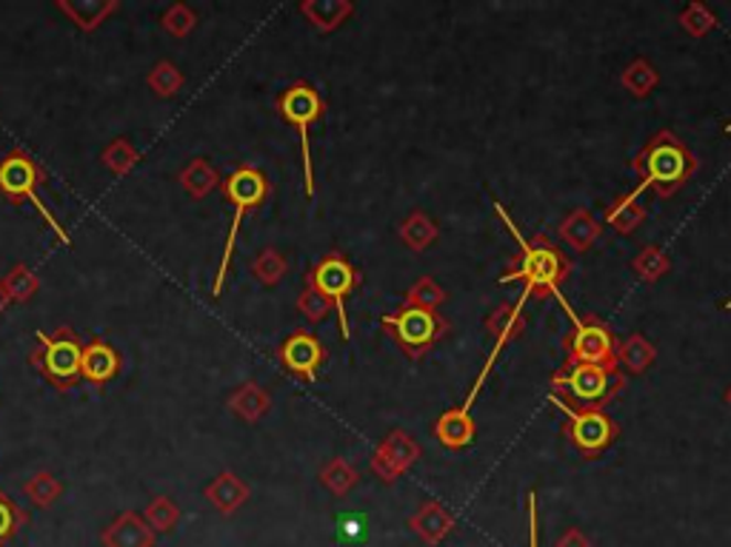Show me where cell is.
Listing matches in <instances>:
<instances>
[{
	"instance_id": "1",
	"label": "cell",
	"mask_w": 731,
	"mask_h": 547,
	"mask_svg": "<svg viewBox=\"0 0 731 547\" xmlns=\"http://www.w3.org/2000/svg\"><path fill=\"white\" fill-rule=\"evenodd\" d=\"M491 205H495V212L500 214V219L506 223L509 234L518 239V246H520V257L511 262L509 274H504L500 282H511V280L523 282V294H520V300H518L520 308H523L534 294L558 297L560 305H563V311L569 314V320H574L578 314H574V308L569 305V300L563 297V291H560V286L566 282L569 271H572V262H569L566 254L560 251L552 239L545 237V234H538L534 239L523 237V232L515 226V219L506 214L504 205L500 203H491Z\"/></svg>"
},
{
	"instance_id": "2",
	"label": "cell",
	"mask_w": 731,
	"mask_h": 547,
	"mask_svg": "<svg viewBox=\"0 0 731 547\" xmlns=\"http://www.w3.org/2000/svg\"><path fill=\"white\" fill-rule=\"evenodd\" d=\"M632 169L640 174V185H637L640 192L651 189L657 197H671L691 180L697 171V158L675 131L660 129L637 151Z\"/></svg>"
},
{
	"instance_id": "3",
	"label": "cell",
	"mask_w": 731,
	"mask_h": 547,
	"mask_svg": "<svg viewBox=\"0 0 731 547\" xmlns=\"http://www.w3.org/2000/svg\"><path fill=\"white\" fill-rule=\"evenodd\" d=\"M626 385L621 371H606L597 365H566L552 376V388L558 397L578 403L580 408L603 410Z\"/></svg>"
},
{
	"instance_id": "4",
	"label": "cell",
	"mask_w": 731,
	"mask_h": 547,
	"mask_svg": "<svg viewBox=\"0 0 731 547\" xmlns=\"http://www.w3.org/2000/svg\"><path fill=\"white\" fill-rule=\"evenodd\" d=\"M380 329L398 342L403 354L421 360L448 334V322L443 320L441 311L401 305L394 314L380 317Z\"/></svg>"
},
{
	"instance_id": "5",
	"label": "cell",
	"mask_w": 731,
	"mask_h": 547,
	"mask_svg": "<svg viewBox=\"0 0 731 547\" xmlns=\"http://www.w3.org/2000/svg\"><path fill=\"white\" fill-rule=\"evenodd\" d=\"M223 189H226V200L232 203L235 214H232V226H229L226 246H223V260L221 268H218V280H214L212 286L214 297H221L223 282H226L229 260H232V251H235L243 217H246L248 208H255V205H261L263 200H266V194H269V180H266V174H263L261 169H255V165H241V169L226 180Z\"/></svg>"
},
{
	"instance_id": "6",
	"label": "cell",
	"mask_w": 731,
	"mask_h": 547,
	"mask_svg": "<svg viewBox=\"0 0 731 547\" xmlns=\"http://www.w3.org/2000/svg\"><path fill=\"white\" fill-rule=\"evenodd\" d=\"M549 403H552L558 410H563V414H566L569 439H572L574 448H578V451L583 453L586 459L601 457L603 451H608V448L614 444V439H617V433H621L617 422L608 417L606 410L574 408V405H569L566 399L558 397V394H552V397H549Z\"/></svg>"
},
{
	"instance_id": "7",
	"label": "cell",
	"mask_w": 731,
	"mask_h": 547,
	"mask_svg": "<svg viewBox=\"0 0 731 547\" xmlns=\"http://www.w3.org/2000/svg\"><path fill=\"white\" fill-rule=\"evenodd\" d=\"M277 109L284 115L286 124H292L300 135V154H304V183L306 197H315V171H311V146H309V129L311 124H318L324 117V100H320L318 89L309 83H295L280 95Z\"/></svg>"
},
{
	"instance_id": "8",
	"label": "cell",
	"mask_w": 731,
	"mask_h": 547,
	"mask_svg": "<svg viewBox=\"0 0 731 547\" xmlns=\"http://www.w3.org/2000/svg\"><path fill=\"white\" fill-rule=\"evenodd\" d=\"M358 282H360L358 268L346 260L340 251L326 254L324 260L306 274V286L315 288L318 294H324L326 300L331 302V308H335L343 340L352 336V331H349V320H346V297L352 294L354 288H358Z\"/></svg>"
},
{
	"instance_id": "9",
	"label": "cell",
	"mask_w": 731,
	"mask_h": 547,
	"mask_svg": "<svg viewBox=\"0 0 731 547\" xmlns=\"http://www.w3.org/2000/svg\"><path fill=\"white\" fill-rule=\"evenodd\" d=\"M38 185H41V174H38L35 160L29 158L27 151H12L3 158V163H0V192L9 194L12 200H29L38 208V214L46 219V226L72 248L70 234L63 232L55 214L49 212V205L38 197Z\"/></svg>"
},
{
	"instance_id": "10",
	"label": "cell",
	"mask_w": 731,
	"mask_h": 547,
	"mask_svg": "<svg viewBox=\"0 0 731 547\" xmlns=\"http://www.w3.org/2000/svg\"><path fill=\"white\" fill-rule=\"evenodd\" d=\"M614 345H617V340H614L606 322H601L597 317H574L572 334L563 342L566 365H597V368L617 371Z\"/></svg>"
},
{
	"instance_id": "11",
	"label": "cell",
	"mask_w": 731,
	"mask_h": 547,
	"mask_svg": "<svg viewBox=\"0 0 731 547\" xmlns=\"http://www.w3.org/2000/svg\"><path fill=\"white\" fill-rule=\"evenodd\" d=\"M41 340V351H38L35 363L41 368V374L46 376L49 383L57 385V388H70L81 379V360H83V345L77 340L75 331L61 329L52 336H46L41 331L38 334Z\"/></svg>"
},
{
	"instance_id": "12",
	"label": "cell",
	"mask_w": 731,
	"mask_h": 547,
	"mask_svg": "<svg viewBox=\"0 0 731 547\" xmlns=\"http://www.w3.org/2000/svg\"><path fill=\"white\" fill-rule=\"evenodd\" d=\"M486 329H489V334L495 336V348H491V354L486 356V365L484 371L477 374L475 385H472L469 397H466V403H463V410H472V405H475L477 394L484 390V383L489 379L491 368H495L497 356L504 354V348L509 345L511 340H518L520 334H523V308L520 305H509V302H504V305H497L495 311H491L489 317H486Z\"/></svg>"
},
{
	"instance_id": "13",
	"label": "cell",
	"mask_w": 731,
	"mask_h": 547,
	"mask_svg": "<svg viewBox=\"0 0 731 547\" xmlns=\"http://www.w3.org/2000/svg\"><path fill=\"white\" fill-rule=\"evenodd\" d=\"M417 457H421L417 442H414L406 431H392L378 444V451H374L372 473L378 479H383L386 485H392L394 479H401L403 473L417 462Z\"/></svg>"
},
{
	"instance_id": "14",
	"label": "cell",
	"mask_w": 731,
	"mask_h": 547,
	"mask_svg": "<svg viewBox=\"0 0 731 547\" xmlns=\"http://www.w3.org/2000/svg\"><path fill=\"white\" fill-rule=\"evenodd\" d=\"M277 354H280L284 368L289 371V374L306 379V383H315V379H318V371L326 360L324 345H320L318 336L309 334V331H295V334L280 345Z\"/></svg>"
},
{
	"instance_id": "15",
	"label": "cell",
	"mask_w": 731,
	"mask_h": 547,
	"mask_svg": "<svg viewBox=\"0 0 731 547\" xmlns=\"http://www.w3.org/2000/svg\"><path fill=\"white\" fill-rule=\"evenodd\" d=\"M657 348L643 334H628L626 340H617L614 345V363L623 376H637L655 365Z\"/></svg>"
},
{
	"instance_id": "16",
	"label": "cell",
	"mask_w": 731,
	"mask_h": 547,
	"mask_svg": "<svg viewBox=\"0 0 731 547\" xmlns=\"http://www.w3.org/2000/svg\"><path fill=\"white\" fill-rule=\"evenodd\" d=\"M477 425L472 419L469 410L463 408H448L446 414H441V419L435 422V437L443 448L448 451H463L475 442Z\"/></svg>"
},
{
	"instance_id": "17",
	"label": "cell",
	"mask_w": 731,
	"mask_h": 547,
	"mask_svg": "<svg viewBox=\"0 0 731 547\" xmlns=\"http://www.w3.org/2000/svg\"><path fill=\"white\" fill-rule=\"evenodd\" d=\"M409 527H412L414 534L421 536L428 547H435L455 530V516H452L441 502H426V505H421V511L409 519Z\"/></svg>"
},
{
	"instance_id": "18",
	"label": "cell",
	"mask_w": 731,
	"mask_h": 547,
	"mask_svg": "<svg viewBox=\"0 0 731 547\" xmlns=\"http://www.w3.org/2000/svg\"><path fill=\"white\" fill-rule=\"evenodd\" d=\"M601 232V223H597V219L592 217V212H586V208H574V212L560 223V237L566 239L569 246L580 254L589 251V248L597 243Z\"/></svg>"
},
{
	"instance_id": "19",
	"label": "cell",
	"mask_w": 731,
	"mask_h": 547,
	"mask_svg": "<svg viewBox=\"0 0 731 547\" xmlns=\"http://www.w3.org/2000/svg\"><path fill=\"white\" fill-rule=\"evenodd\" d=\"M115 374H118V354H115L104 340L83 345L81 376H86L89 383H106V379H112Z\"/></svg>"
},
{
	"instance_id": "20",
	"label": "cell",
	"mask_w": 731,
	"mask_h": 547,
	"mask_svg": "<svg viewBox=\"0 0 731 547\" xmlns=\"http://www.w3.org/2000/svg\"><path fill=\"white\" fill-rule=\"evenodd\" d=\"M104 541L109 547H152L155 536L135 513H124V516L106 530Z\"/></svg>"
},
{
	"instance_id": "21",
	"label": "cell",
	"mask_w": 731,
	"mask_h": 547,
	"mask_svg": "<svg viewBox=\"0 0 731 547\" xmlns=\"http://www.w3.org/2000/svg\"><path fill=\"white\" fill-rule=\"evenodd\" d=\"M640 189H635V192L623 194L621 200H614V205L606 212V219L608 226L614 228L617 234H632L640 228V223L646 219V208H643L640 203H637V197H640Z\"/></svg>"
},
{
	"instance_id": "22",
	"label": "cell",
	"mask_w": 731,
	"mask_h": 547,
	"mask_svg": "<svg viewBox=\"0 0 731 547\" xmlns=\"http://www.w3.org/2000/svg\"><path fill=\"white\" fill-rule=\"evenodd\" d=\"M304 14L309 18L320 32H335L340 23L354 12L352 3H346V0H311V3H304Z\"/></svg>"
},
{
	"instance_id": "23",
	"label": "cell",
	"mask_w": 731,
	"mask_h": 547,
	"mask_svg": "<svg viewBox=\"0 0 731 547\" xmlns=\"http://www.w3.org/2000/svg\"><path fill=\"white\" fill-rule=\"evenodd\" d=\"M398 234H401V239L406 243L409 248H412L414 254H421V251H426V248L437 239V223L428 217V214L412 212L401 223Z\"/></svg>"
},
{
	"instance_id": "24",
	"label": "cell",
	"mask_w": 731,
	"mask_h": 547,
	"mask_svg": "<svg viewBox=\"0 0 731 547\" xmlns=\"http://www.w3.org/2000/svg\"><path fill=\"white\" fill-rule=\"evenodd\" d=\"M621 83H623V89H626L632 97H646L657 89L660 75H657V68L651 66L649 61L637 57V61H632L626 68H623Z\"/></svg>"
},
{
	"instance_id": "25",
	"label": "cell",
	"mask_w": 731,
	"mask_h": 547,
	"mask_svg": "<svg viewBox=\"0 0 731 547\" xmlns=\"http://www.w3.org/2000/svg\"><path fill=\"white\" fill-rule=\"evenodd\" d=\"M448 300V294L437 286L432 277H421V280L414 282L412 288L403 297V305H414V308H428V311H437L443 302Z\"/></svg>"
},
{
	"instance_id": "26",
	"label": "cell",
	"mask_w": 731,
	"mask_h": 547,
	"mask_svg": "<svg viewBox=\"0 0 731 547\" xmlns=\"http://www.w3.org/2000/svg\"><path fill=\"white\" fill-rule=\"evenodd\" d=\"M320 479H324V485L329 487L335 496H346V493L358 485V471H354L346 459H331L329 465L324 468V473H320Z\"/></svg>"
},
{
	"instance_id": "27",
	"label": "cell",
	"mask_w": 731,
	"mask_h": 547,
	"mask_svg": "<svg viewBox=\"0 0 731 547\" xmlns=\"http://www.w3.org/2000/svg\"><path fill=\"white\" fill-rule=\"evenodd\" d=\"M632 268L640 274L643 282H657L663 274L669 271V257H666V251H663V248L649 246V248H643V251L637 254L635 262H632Z\"/></svg>"
},
{
	"instance_id": "28",
	"label": "cell",
	"mask_w": 731,
	"mask_h": 547,
	"mask_svg": "<svg viewBox=\"0 0 731 547\" xmlns=\"http://www.w3.org/2000/svg\"><path fill=\"white\" fill-rule=\"evenodd\" d=\"M27 522H29L27 511H21V507L9 500L7 493L0 491V547L9 545Z\"/></svg>"
},
{
	"instance_id": "29",
	"label": "cell",
	"mask_w": 731,
	"mask_h": 547,
	"mask_svg": "<svg viewBox=\"0 0 731 547\" xmlns=\"http://www.w3.org/2000/svg\"><path fill=\"white\" fill-rule=\"evenodd\" d=\"M680 26L691 34V37H703L711 29L718 26V18L711 14V9L706 3H689V7L680 12Z\"/></svg>"
},
{
	"instance_id": "30",
	"label": "cell",
	"mask_w": 731,
	"mask_h": 547,
	"mask_svg": "<svg viewBox=\"0 0 731 547\" xmlns=\"http://www.w3.org/2000/svg\"><path fill=\"white\" fill-rule=\"evenodd\" d=\"M209 496H212L214 505L221 507L223 513H232L246 500V487H243L235 476H221V482L209 491Z\"/></svg>"
},
{
	"instance_id": "31",
	"label": "cell",
	"mask_w": 731,
	"mask_h": 547,
	"mask_svg": "<svg viewBox=\"0 0 731 547\" xmlns=\"http://www.w3.org/2000/svg\"><path fill=\"white\" fill-rule=\"evenodd\" d=\"M297 308H300V314H304L309 322H320L331 311V302L326 300L324 294H318L315 288L306 286L304 297L297 300Z\"/></svg>"
},
{
	"instance_id": "32",
	"label": "cell",
	"mask_w": 731,
	"mask_h": 547,
	"mask_svg": "<svg viewBox=\"0 0 731 547\" xmlns=\"http://www.w3.org/2000/svg\"><path fill=\"white\" fill-rule=\"evenodd\" d=\"M284 271H286L284 257L277 251H272V248H266V251L261 254V260H257V277H261L266 286H275V282L284 277Z\"/></svg>"
},
{
	"instance_id": "33",
	"label": "cell",
	"mask_w": 731,
	"mask_h": 547,
	"mask_svg": "<svg viewBox=\"0 0 731 547\" xmlns=\"http://www.w3.org/2000/svg\"><path fill=\"white\" fill-rule=\"evenodd\" d=\"M149 519H152V525L158 527V530H172L178 513L169 505V500H158V505H152V511H149Z\"/></svg>"
},
{
	"instance_id": "34",
	"label": "cell",
	"mask_w": 731,
	"mask_h": 547,
	"mask_svg": "<svg viewBox=\"0 0 731 547\" xmlns=\"http://www.w3.org/2000/svg\"><path fill=\"white\" fill-rule=\"evenodd\" d=\"M538 539V496L529 493V547H540Z\"/></svg>"
},
{
	"instance_id": "35",
	"label": "cell",
	"mask_w": 731,
	"mask_h": 547,
	"mask_svg": "<svg viewBox=\"0 0 731 547\" xmlns=\"http://www.w3.org/2000/svg\"><path fill=\"white\" fill-rule=\"evenodd\" d=\"M554 547H592V545H589V539L580 534L578 527H569L566 534L560 536L558 545H554Z\"/></svg>"
},
{
	"instance_id": "36",
	"label": "cell",
	"mask_w": 731,
	"mask_h": 547,
	"mask_svg": "<svg viewBox=\"0 0 731 547\" xmlns=\"http://www.w3.org/2000/svg\"><path fill=\"white\" fill-rule=\"evenodd\" d=\"M725 403H729V405H731V388H729V390H725Z\"/></svg>"
},
{
	"instance_id": "37",
	"label": "cell",
	"mask_w": 731,
	"mask_h": 547,
	"mask_svg": "<svg viewBox=\"0 0 731 547\" xmlns=\"http://www.w3.org/2000/svg\"><path fill=\"white\" fill-rule=\"evenodd\" d=\"M725 308H731V300H729V302H725Z\"/></svg>"
},
{
	"instance_id": "38",
	"label": "cell",
	"mask_w": 731,
	"mask_h": 547,
	"mask_svg": "<svg viewBox=\"0 0 731 547\" xmlns=\"http://www.w3.org/2000/svg\"><path fill=\"white\" fill-rule=\"evenodd\" d=\"M725 131H731V124H729V126H725Z\"/></svg>"
}]
</instances>
